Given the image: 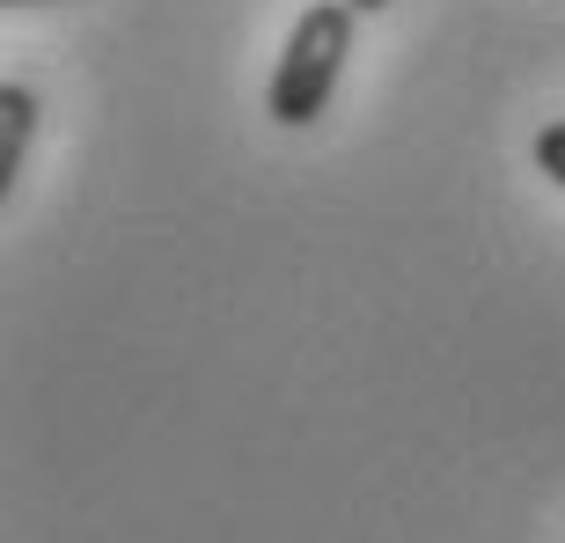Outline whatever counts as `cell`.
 Wrapping results in <instances>:
<instances>
[{
    "label": "cell",
    "instance_id": "cell-1",
    "mask_svg": "<svg viewBox=\"0 0 565 543\" xmlns=\"http://www.w3.org/2000/svg\"><path fill=\"white\" fill-rule=\"evenodd\" d=\"M345 52H353V8L345 0L301 8V22L287 30V52L273 66L265 110H273L279 126H316L323 104H331V88H338V74H345Z\"/></svg>",
    "mask_w": 565,
    "mask_h": 543
},
{
    "label": "cell",
    "instance_id": "cell-2",
    "mask_svg": "<svg viewBox=\"0 0 565 543\" xmlns=\"http://www.w3.org/2000/svg\"><path fill=\"white\" fill-rule=\"evenodd\" d=\"M30 140H38V96L22 82H8L0 88V199L15 191L22 162H30Z\"/></svg>",
    "mask_w": 565,
    "mask_h": 543
},
{
    "label": "cell",
    "instance_id": "cell-3",
    "mask_svg": "<svg viewBox=\"0 0 565 543\" xmlns=\"http://www.w3.org/2000/svg\"><path fill=\"white\" fill-rule=\"evenodd\" d=\"M536 169H544L551 184L565 191V118H551V126L536 132Z\"/></svg>",
    "mask_w": 565,
    "mask_h": 543
},
{
    "label": "cell",
    "instance_id": "cell-4",
    "mask_svg": "<svg viewBox=\"0 0 565 543\" xmlns=\"http://www.w3.org/2000/svg\"><path fill=\"white\" fill-rule=\"evenodd\" d=\"M345 8H353V15H375V8H390V0H345Z\"/></svg>",
    "mask_w": 565,
    "mask_h": 543
},
{
    "label": "cell",
    "instance_id": "cell-5",
    "mask_svg": "<svg viewBox=\"0 0 565 543\" xmlns=\"http://www.w3.org/2000/svg\"><path fill=\"white\" fill-rule=\"evenodd\" d=\"M0 8H44V0H0Z\"/></svg>",
    "mask_w": 565,
    "mask_h": 543
}]
</instances>
